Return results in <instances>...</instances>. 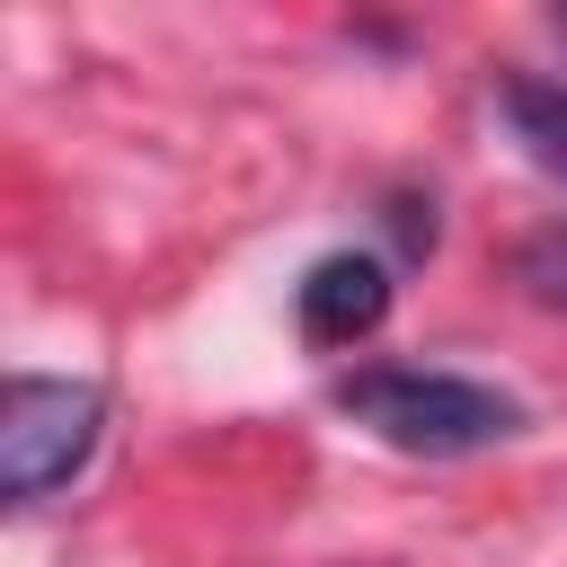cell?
I'll list each match as a JSON object with an SVG mask.
<instances>
[{
	"mask_svg": "<svg viewBox=\"0 0 567 567\" xmlns=\"http://www.w3.org/2000/svg\"><path fill=\"white\" fill-rule=\"evenodd\" d=\"M337 408L408 461H470V452H496L505 434H523L514 390L434 372V363H354V372H337Z\"/></svg>",
	"mask_w": 567,
	"mask_h": 567,
	"instance_id": "cell-1",
	"label": "cell"
},
{
	"mask_svg": "<svg viewBox=\"0 0 567 567\" xmlns=\"http://www.w3.org/2000/svg\"><path fill=\"white\" fill-rule=\"evenodd\" d=\"M390 239L399 257H434V195H390Z\"/></svg>",
	"mask_w": 567,
	"mask_h": 567,
	"instance_id": "cell-6",
	"label": "cell"
},
{
	"mask_svg": "<svg viewBox=\"0 0 567 567\" xmlns=\"http://www.w3.org/2000/svg\"><path fill=\"white\" fill-rule=\"evenodd\" d=\"M549 35H558V44H567V9H549Z\"/></svg>",
	"mask_w": 567,
	"mask_h": 567,
	"instance_id": "cell-7",
	"label": "cell"
},
{
	"mask_svg": "<svg viewBox=\"0 0 567 567\" xmlns=\"http://www.w3.org/2000/svg\"><path fill=\"white\" fill-rule=\"evenodd\" d=\"M106 443V390L97 381H62V372H9L0 390V496L9 505H44L53 487H71Z\"/></svg>",
	"mask_w": 567,
	"mask_h": 567,
	"instance_id": "cell-2",
	"label": "cell"
},
{
	"mask_svg": "<svg viewBox=\"0 0 567 567\" xmlns=\"http://www.w3.org/2000/svg\"><path fill=\"white\" fill-rule=\"evenodd\" d=\"M292 319H301V346H319V354L363 346L390 319V257H372V248L310 257L301 266V292H292Z\"/></svg>",
	"mask_w": 567,
	"mask_h": 567,
	"instance_id": "cell-3",
	"label": "cell"
},
{
	"mask_svg": "<svg viewBox=\"0 0 567 567\" xmlns=\"http://www.w3.org/2000/svg\"><path fill=\"white\" fill-rule=\"evenodd\" d=\"M514 284H523L540 310H567V221H549V230H532V239L514 248Z\"/></svg>",
	"mask_w": 567,
	"mask_h": 567,
	"instance_id": "cell-5",
	"label": "cell"
},
{
	"mask_svg": "<svg viewBox=\"0 0 567 567\" xmlns=\"http://www.w3.org/2000/svg\"><path fill=\"white\" fill-rule=\"evenodd\" d=\"M496 115H505L514 142L532 151V168H549V177L567 186V80L505 71V80H496Z\"/></svg>",
	"mask_w": 567,
	"mask_h": 567,
	"instance_id": "cell-4",
	"label": "cell"
}]
</instances>
